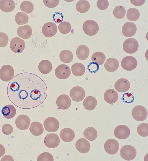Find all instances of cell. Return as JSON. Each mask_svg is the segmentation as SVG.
Instances as JSON below:
<instances>
[{
	"label": "cell",
	"mask_w": 148,
	"mask_h": 161,
	"mask_svg": "<svg viewBox=\"0 0 148 161\" xmlns=\"http://www.w3.org/2000/svg\"><path fill=\"white\" fill-rule=\"evenodd\" d=\"M47 88L45 82L37 75L23 72L15 75L9 82L8 97L15 106L22 109L36 107L46 100Z\"/></svg>",
	"instance_id": "1"
},
{
	"label": "cell",
	"mask_w": 148,
	"mask_h": 161,
	"mask_svg": "<svg viewBox=\"0 0 148 161\" xmlns=\"http://www.w3.org/2000/svg\"><path fill=\"white\" fill-rule=\"evenodd\" d=\"M120 154L121 157L124 160L130 161L135 157L136 151L133 146L130 145H126L121 148Z\"/></svg>",
	"instance_id": "2"
},
{
	"label": "cell",
	"mask_w": 148,
	"mask_h": 161,
	"mask_svg": "<svg viewBox=\"0 0 148 161\" xmlns=\"http://www.w3.org/2000/svg\"><path fill=\"white\" fill-rule=\"evenodd\" d=\"M83 29L85 33L89 36L96 35L98 32L99 27L97 23L92 20L86 21L83 25Z\"/></svg>",
	"instance_id": "3"
},
{
	"label": "cell",
	"mask_w": 148,
	"mask_h": 161,
	"mask_svg": "<svg viewBox=\"0 0 148 161\" xmlns=\"http://www.w3.org/2000/svg\"><path fill=\"white\" fill-rule=\"evenodd\" d=\"M148 113L146 108L142 106L138 105L132 109V115L136 120L141 121L144 120L147 118Z\"/></svg>",
	"instance_id": "4"
},
{
	"label": "cell",
	"mask_w": 148,
	"mask_h": 161,
	"mask_svg": "<svg viewBox=\"0 0 148 161\" xmlns=\"http://www.w3.org/2000/svg\"><path fill=\"white\" fill-rule=\"evenodd\" d=\"M14 74V70L11 66L5 65L0 70V78L4 81L8 82L13 78Z\"/></svg>",
	"instance_id": "5"
},
{
	"label": "cell",
	"mask_w": 148,
	"mask_h": 161,
	"mask_svg": "<svg viewBox=\"0 0 148 161\" xmlns=\"http://www.w3.org/2000/svg\"><path fill=\"white\" fill-rule=\"evenodd\" d=\"M139 43L135 39L131 38L127 39L123 44L124 51L126 53L132 54L136 52L138 50Z\"/></svg>",
	"instance_id": "6"
},
{
	"label": "cell",
	"mask_w": 148,
	"mask_h": 161,
	"mask_svg": "<svg viewBox=\"0 0 148 161\" xmlns=\"http://www.w3.org/2000/svg\"><path fill=\"white\" fill-rule=\"evenodd\" d=\"M25 47L24 41L18 37L13 38L10 43V47L11 50L16 53H22Z\"/></svg>",
	"instance_id": "7"
},
{
	"label": "cell",
	"mask_w": 148,
	"mask_h": 161,
	"mask_svg": "<svg viewBox=\"0 0 148 161\" xmlns=\"http://www.w3.org/2000/svg\"><path fill=\"white\" fill-rule=\"evenodd\" d=\"M44 126L47 131L49 132H54L59 129V124L56 118L53 117H49L44 121Z\"/></svg>",
	"instance_id": "8"
},
{
	"label": "cell",
	"mask_w": 148,
	"mask_h": 161,
	"mask_svg": "<svg viewBox=\"0 0 148 161\" xmlns=\"http://www.w3.org/2000/svg\"><path fill=\"white\" fill-rule=\"evenodd\" d=\"M104 148L105 151L110 155H114L118 151L119 148V144L118 142L115 139H110L107 140L105 142Z\"/></svg>",
	"instance_id": "9"
},
{
	"label": "cell",
	"mask_w": 148,
	"mask_h": 161,
	"mask_svg": "<svg viewBox=\"0 0 148 161\" xmlns=\"http://www.w3.org/2000/svg\"><path fill=\"white\" fill-rule=\"evenodd\" d=\"M85 92L84 90L81 87L75 86L70 90V95L73 101L78 102L82 101L85 97Z\"/></svg>",
	"instance_id": "10"
},
{
	"label": "cell",
	"mask_w": 148,
	"mask_h": 161,
	"mask_svg": "<svg viewBox=\"0 0 148 161\" xmlns=\"http://www.w3.org/2000/svg\"><path fill=\"white\" fill-rule=\"evenodd\" d=\"M121 64L123 69L126 71H131L136 67L137 62L134 57L131 56H127L123 59Z\"/></svg>",
	"instance_id": "11"
},
{
	"label": "cell",
	"mask_w": 148,
	"mask_h": 161,
	"mask_svg": "<svg viewBox=\"0 0 148 161\" xmlns=\"http://www.w3.org/2000/svg\"><path fill=\"white\" fill-rule=\"evenodd\" d=\"M41 31L45 37H51L56 34L57 31V26L53 22H48L44 24L42 27Z\"/></svg>",
	"instance_id": "12"
},
{
	"label": "cell",
	"mask_w": 148,
	"mask_h": 161,
	"mask_svg": "<svg viewBox=\"0 0 148 161\" xmlns=\"http://www.w3.org/2000/svg\"><path fill=\"white\" fill-rule=\"evenodd\" d=\"M55 74L57 78L62 79H65L70 76L71 74L70 69L67 65L62 64L56 68Z\"/></svg>",
	"instance_id": "13"
},
{
	"label": "cell",
	"mask_w": 148,
	"mask_h": 161,
	"mask_svg": "<svg viewBox=\"0 0 148 161\" xmlns=\"http://www.w3.org/2000/svg\"><path fill=\"white\" fill-rule=\"evenodd\" d=\"M130 131L129 128L124 125H120L117 126L115 129L114 134L117 138L125 139L130 135Z\"/></svg>",
	"instance_id": "14"
},
{
	"label": "cell",
	"mask_w": 148,
	"mask_h": 161,
	"mask_svg": "<svg viewBox=\"0 0 148 161\" xmlns=\"http://www.w3.org/2000/svg\"><path fill=\"white\" fill-rule=\"evenodd\" d=\"M60 143V139L58 135L54 133H49L47 134L44 139L45 145L50 148L57 147Z\"/></svg>",
	"instance_id": "15"
},
{
	"label": "cell",
	"mask_w": 148,
	"mask_h": 161,
	"mask_svg": "<svg viewBox=\"0 0 148 161\" xmlns=\"http://www.w3.org/2000/svg\"><path fill=\"white\" fill-rule=\"evenodd\" d=\"M47 41L42 32H38L34 34L32 37V43L34 46L38 48H41L46 46Z\"/></svg>",
	"instance_id": "16"
},
{
	"label": "cell",
	"mask_w": 148,
	"mask_h": 161,
	"mask_svg": "<svg viewBox=\"0 0 148 161\" xmlns=\"http://www.w3.org/2000/svg\"><path fill=\"white\" fill-rule=\"evenodd\" d=\"M16 126L18 129L22 130L27 129L30 123L29 117L25 115H21L18 116L15 120Z\"/></svg>",
	"instance_id": "17"
},
{
	"label": "cell",
	"mask_w": 148,
	"mask_h": 161,
	"mask_svg": "<svg viewBox=\"0 0 148 161\" xmlns=\"http://www.w3.org/2000/svg\"><path fill=\"white\" fill-rule=\"evenodd\" d=\"M137 30L136 25L132 22H126L123 25L122 31L123 35L127 37H130L134 36Z\"/></svg>",
	"instance_id": "18"
},
{
	"label": "cell",
	"mask_w": 148,
	"mask_h": 161,
	"mask_svg": "<svg viewBox=\"0 0 148 161\" xmlns=\"http://www.w3.org/2000/svg\"><path fill=\"white\" fill-rule=\"evenodd\" d=\"M71 103L69 97L66 94L59 95L57 98L56 104L59 108L62 110H66L69 108Z\"/></svg>",
	"instance_id": "19"
},
{
	"label": "cell",
	"mask_w": 148,
	"mask_h": 161,
	"mask_svg": "<svg viewBox=\"0 0 148 161\" xmlns=\"http://www.w3.org/2000/svg\"><path fill=\"white\" fill-rule=\"evenodd\" d=\"M75 147L79 152L85 154L87 153L90 150V144L87 140L84 138H81L76 142Z\"/></svg>",
	"instance_id": "20"
},
{
	"label": "cell",
	"mask_w": 148,
	"mask_h": 161,
	"mask_svg": "<svg viewBox=\"0 0 148 161\" xmlns=\"http://www.w3.org/2000/svg\"><path fill=\"white\" fill-rule=\"evenodd\" d=\"M130 87L129 81L125 78H121L118 80L115 83V89L120 92H124L128 91Z\"/></svg>",
	"instance_id": "21"
},
{
	"label": "cell",
	"mask_w": 148,
	"mask_h": 161,
	"mask_svg": "<svg viewBox=\"0 0 148 161\" xmlns=\"http://www.w3.org/2000/svg\"><path fill=\"white\" fill-rule=\"evenodd\" d=\"M59 136L62 141L65 142H69L74 139L75 134L72 129L70 128H66L63 129L60 131Z\"/></svg>",
	"instance_id": "22"
},
{
	"label": "cell",
	"mask_w": 148,
	"mask_h": 161,
	"mask_svg": "<svg viewBox=\"0 0 148 161\" xmlns=\"http://www.w3.org/2000/svg\"><path fill=\"white\" fill-rule=\"evenodd\" d=\"M118 95L117 92L114 89H108L105 92L104 98L105 101L109 104H113L118 100Z\"/></svg>",
	"instance_id": "23"
},
{
	"label": "cell",
	"mask_w": 148,
	"mask_h": 161,
	"mask_svg": "<svg viewBox=\"0 0 148 161\" xmlns=\"http://www.w3.org/2000/svg\"><path fill=\"white\" fill-rule=\"evenodd\" d=\"M17 32L18 35L24 39L29 38L32 34V29L28 25L19 26L17 30Z\"/></svg>",
	"instance_id": "24"
},
{
	"label": "cell",
	"mask_w": 148,
	"mask_h": 161,
	"mask_svg": "<svg viewBox=\"0 0 148 161\" xmlns=\"http://www.w3.org/2000/svg\"><path fill=\"white\" fill-rule=\"evenodd\" d=\"M119 66V63L118 61L113 58L107 59L104 64L105 69L110 72L115 71L118 69Z\"/></svg>",
	"instance_id": "25"
},
{
	"label": "cell",
	"mask_w": 148,
	"mask_h": 161,
	"mask_svg": "<svg viewBox=\"0 0 148 161\" xmlns=\"http://www.w3.org/2000/svg\"><path fill=\"white\" fill-rule=\"evenodd\" d=\"M1 113L4 117L7 119H11L15 116L16 110L15 107L11 105H7L2 108Z\"/></svg>",
	"instance_id": "26"
},
{
	"label": "cell",
	"mask_w": 148,
	"mask_h": 161,
	"mask_svg": "<svg viewBox=\"0 0 148 161\" xmlns=\"http://www.w3.org/2000/svg\"><path fill=\"white\" fill-rule=\"evenodd\" d=\"M15 4L12 0H1L0 1V9L5 12H9L14 9Z\"/></svg>",
	"instance_id": "27"
},
{
	"label": "cell",
	"mask_w": 148,
	"mask_h": 161,
	"mask_svg": "<svg viewBox=\"0 0 148 161\" xmlns=\"http://www.w3.org/2000/svg\"><path fill=\"white\" fill-rule=\"evenodd\" d=\"M89 52L88 47L84 45H82L77 48L76 53L77 57L79 59L85 60L88 57Z\"/></svg>",
	"instance_id": "28"
},
{
	"label": "cell",
	"mask_w": 148,
	"mask_h": 161,
	"mask_svg": "<svg viewBox=\"0 0 148 161\" xmlns=\"http://www.w3.org/2000/svg\"><path fill=\"white\" fill-rule=\"evenodd\" d=\"M29 130L33 135L39 136L43 133L44 129L42 125L40 123L35 121L31 123L29 128Z\"/></svg>",
	"instance_id": "29"
},
{
	"label": "cell",
	"mask_w": 148,
	"mask_h": 161,
	"mask_svg": "<svg viewBox=\"0 0 148 161\" xmlns=\"http://www.w3.org/2000/svg\"><path fill=\"white\" fill-rule=\"evenodd\" d=\"M52 65L49 61L44 60L41 61L38 65V69L40 72L44 74L49 73L52 70Z\"/></svg>",
	"instance_id": "30"
},
{
	"label": "cell",
	"mask_w": 148,
	"mask_h": 161,
	"mask_svg": "<svg viewBox=\"0 0 148 161\" xmlns=\"http://www.w3.org/2000/svg\"><path fill=\"white\" fill-rule=\"evenodd\" d=\"M83 104L86 109L91 110H94L96 107L97 104V101L94 97L92 96H89L84 100Z\"/></svg>",
	"instance_id": "31"
},
{
	"label": "cell",
	"mask_w": 148,
	"mask_h": 161,
	"mask_svg": "<svg viewBox=\"0 0 148 161\" xmlns=\"http://www.w3.org/2000/svg\"><path fill=\"white\" fill-rule=\"evenodd\" d=\"M72 73L76 76L83 75L85 72L84 65L80 63H76L73 64L71 67Z\"/></svg>",
	"instance_id": "32"
},
{
	"label": "cell",
	"mask_w": 148,
	"mask_h": 161,
	"mask_svg": "<svg viewBox=\"0 0 148 161\" xmlns=\"http://www.w3.org/2000/svg\"><path fill=\"white\" fill-rule=\"evenodd\" d=\"M59 57L60 60L63 63H69L73 60V56L72 53L68 50H64L60 53Z\"/></svg>",
	"instance_id": "33"
},
{
	"label": "cell",
	"mask_w": 148,
	"mask_h": 161,
	"mask_svg": "<svg viewBox=\"0 0 148 161\" xmlns=\"http://www.w3.org/2000/svg\"><path fill=\"white\" fill-rule=\"evenodd\" d=\"M83 136L89 140L93 141L95 140L97 137V131L94 128L91 127H89L84 130Z\"/></svg>",
	"instance_id": "34"
},
{
	"label": "cell",
	"mask_w": 148,
	"mask_h": 161,
	"mask_svg": "<svg viewBox=\"0 0 148 161\" xmlns=\"http://www.w3.org/2000/svg\"><path fill=\"white\" fill-rule=\"evenodd\" d=\"M90 5L87 0H80L77 3L75 8L76 10L79 12L84 13L87 12L89 9Z\"/></svg>",
	"instance_id": "35"
},
{
	"label": "cell",
	"mask_w": 148,
	"mask_h": 161,
	"mask_svg": "<svg viewBox=\"0 0 148 161\" xmlns=\"http://www.w3.org/2000/svg\"><path fill=\"white\" fill-rule=\"evenodd\" d=\"M105 59V56L104 53L99 51L95 52L91 56L92 62L99 65L103 64Z\"/></svg>",
	"instance_id": "36"
},
{
	"label": "cell",
	"mask_w": 148,
	"mask_h": 161,
	"mask_svg": "<svg viewBox=\"0 0 148 161\" xmlns=\"http://www.w3.org/2000/svg\"><path fill=\"white\" fill-rule=\"evenodd\" d=\"M15 20L18 25H22L28 22L29 17L26 14L22 12H19L16 14Z\"/></svg>",
	"instance_id": "37"
},
{
	"label": "cell",
	"mask_w": 148,
	"mask_h": 161,
	"mask_svg": "<svg viewBox=\"0 0 148 161\" xmlns=\"http://www.w3.org/2000/svg\"><path fill=\"white\" fill-rule=\"evenodd\" d=\"M140 15L139 11L137 9L131 8L127 10L126 17L128 20L135 21L139 19Z\"/></svg>",
	"instance_id": "38"
},
{
	"label": "cell",
	"mask_w": 148,
	"mask_h": 161,
	"mask_svg": "<svg viewBox=\"0 0 148 161\" xmlns=\"http://www.w3.org/2000/svg\"><path fill=\"white\" fill-rule=\"evenodd\" d=\"M126 10L125 8L121 6H116L113 11V15L119 19L123 18L126 14Z\"/></svg>",
	"instance_id": "39"
},
{
	"label": "cell",
	"mask_w": 148,
	"mask_h": 161,
	"mask_svg": "<svg viewBox=\"0 0 148 161\" xmlns=\"http://www.w3.org/2000/svg\"><path fill=\"white\" fill-rule=\"evenodd\" d=\"M20 9L21 11L28 14L33 12L34 9V6L30 1H25L21 3Z\"/></svg>",
	"instance_id": "40"
},
{
	"label": "cell",
	"mask_w": 148,
	"mask_h": 161,
	"mask_svg": "<svg viewBox=\"0 0 148 161\" xmlns=\"http://www.w3.org/2000/svg\"><path fill=\"white\" fill-rule=\"evenodd\" d=\"M59 32L63 34H66L70 32L71 29V26L68 22L64 21L61 22L58 25Z\"/></svg>",
	"instance_id": "41"
},
{
	"label": "cell",
	"mask_w": 148,
	"mask_h": 161,
	"mask_svg": "<svg viewBox=\"0 0 148 161\" xmlns=\"http://www.w3.org/2000/svg\"><path fill=\"white\" fill-rule=\"evenodd\" d=\"M137 132L140 136L145 137L148 136V124L143 123L139 124L137 128Z\"/></svg>",
	"instance_id": "42"
},
{
	"label": "cell",
	"mask_w": 148,
	"mask_h": 161,
	"mask_svg": "<svg viewBox=\"0 0 148 161\" xmlns=\"http://www.w3.org/2000/svg\"><path fill=\"white\" fill-rule=\"evenodd\" d=\"M37 161H54L52 155L47 152H43L40 154L37 158Z\"/></svg>",
	"instance_id": "43"
},
{
	"label": "cell",
	"mask_w": 148,
	"mask_h": 161,
	"mask_svg": "<svg viewBox=\"0 0 148 161\" xmlns=\"http://www.w3.org/2000/svg\"><path fill=\"white\" fill-rule=\"evenodd\" d=\"M9 38L7 35L3 32H0V47H4L7 44Z\"/></svg>",
	"instance_id": "44"
},
{
	"label": "cell",
	"mask_w": 148,
	"mask_h": 161,
	"mask_svg": "<svg viewBox=\"0 0 148 161\" xmlns=\"http://www.w3.org/2000/svg\"><path fill=\"white\" fill-rule=\"evenodd\" d=\"M122 99L124 103H130L133 101L134 98L132 94L129 92H126L122 95Z\"/></svg>",
	"instance_id": "45"
},
{
	"label": "cell",
	"mask_w": 148,
	"mask_h": 161,
	"mask_svg": "<svg viewBox=\"0 0 148 161\" xmlns=\"http://www.w3.org/2000/svg\"><path fill=\"white\" fill-rule=\"evenodd\" d=\"M109 5L108 1L107 0H99L96 3L97 7L101 10H104L107 9Z\"/></svg>",
	"instance_id": "46"
},
{
	"label": "cell",
	"mask_w": 148,
	"mask_h": 161,
	"mask_svg": "<svg viewBox=\"0 0 148 161\" xmlns=\"http://www.w3.org/2000/svg\"><path fill=\"white\" fill-rule=\"evenodd\" d=\"M44 5L49 8H54L57 6L59 4V0H44L43 1Z\"/></svg>",
	"instance_id": "47"
},
{
	"label": "cell",
	"mask_w": 148,
	"mask_h": 161,
	"mask_svg": "<svg viewBox=\"0 0 148 161\" xmlns=\"http://www.w3.org/2000/svg\"><path fill=\"white\" fill-rule=\"evenodd\" d=\"M13 131L12 126L9 124L4 125L2 128V131L3 134L8 135L11 134Z\"/></svg>",
	"instance_id": "48"
},
{
	"label": "cell",
	"mask_w": 148,
	"mask_h": 161,
	"mask_svg": "<svg viewBox=\"0 0 148 161\" xmlns=\"http://www.w3.org/2000/svg\"><path fill=\"white\" fill-rule=\"evenodd\" d=\"M53 21L56 23L58 24L61 23L64 19V17L62 13L60 12H56L52 16Z\"/></svg>",
	"instance_id": "49"
},
{
	"label": "cell",
	"mask_w": 148,
	"mask_h": 161,
	"mask_svg": "<svg viewBox=\"0 0 148 161\" xmlns=\"http://www.w3.org/2000/svg\"><path fill=\"white\" fill-rule=\"evenodd\" d=\"M87 67L89 71L91 73L96 72L99 69V65L93 62L89 64Z\"/></svg>",
	"instance_id": "50"
},
{
	"label": "cell",
	"mask_w": 148,
	"mask_h": 161,
	"mask_svg": "<svg viewBox=\"0 0 148 161\" xmlns=\"http://www.w3.org/2000/svg\"><path fill=\"white\" fill-rule=\"evenodd\" d=\"M131 3L133 5L136 6H139L143 5L145 2V0H130Z\"/></svg>",
	"instance_id": "51"
},
{
	"label": "cell",
	"mask_w": 148,
	"mask_h": 161,
	"mask_svg": "<svg viewBox=\"0 0 148 161\" xmlns=\"http://www.w3.org/2000/svg\"><path fill=\"white\" fill-rule=\"evenodd\" d=\"M1 161H14V160L13 158L11 156L9 155H6L2 158Z\"/></svg>",
	"instance_id": "52"
},
{
	"label": "cell",
	"mask_w": 148,
	"mask_h": 161,
	"mask_svg": "<svg viewBox=\"0 0 148 161\" xmlns=\"http://www.w3.org/2000/svg\"><path fill=\"white\" fill-rule=\"evenodd\" d=\"M5 153V149L4 146L0 144V157L4 155Z\"/></svg>",
	"instance_id": "53"
}]
</instances>
